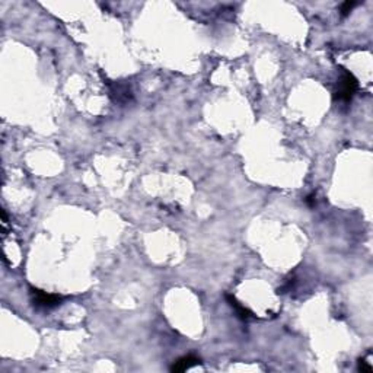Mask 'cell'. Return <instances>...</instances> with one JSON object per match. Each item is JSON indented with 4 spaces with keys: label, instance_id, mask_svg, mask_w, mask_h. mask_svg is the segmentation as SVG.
Returning a JSON list of instances; mask_svg holds the SVG:
<instances>
[{
    "label": "cell",
    "instance_id": "5b68a950",
    "mask_svg": "<svg viewBox=\"0 0 373 373\" xmlns=\"http://www.w3.org/2000/svg\"><path fill=\"white\" fill-rule=\"evenodd\" d=\"M225 297H226V301L229 302V305H231L232 308L235 309L236 315L239 316L240 320L248 321V320H251V318H254L252 312L249 311V309H247V308H245L244 305H240V303L236 301V297H233L232 294H225Z\"/></svg>",
    "mask_w": 373,
    "mask_h": 373
},
{
    "label": "cell",
    "instance_id": "3957f363",
    "mask_svg": "<svg viewBox=\"0 0 373 373\" xmlns=\"http://www.w3.org/2000/svg\"><path fill=\"white\" fill-rule=\"evenodd\" d=\"M108 88H109V97L116 104L127 105L128 102L133 101V94L125 83H120V82L108 83Z\"/></svg>",
    "mask_w": 373,
    "mask_h": 373
},
{
    "label": "cell",
    "instance_id": "ba28073f",
    "mask_svg": "<svg viewBox=\"0 0 373 373\" xmlns=\"http://www.w3.org/2000/svg\"><path fill=\"white\" fill-rule=\"evenodd\" d=\"M316 197H315V194L312 193V194H309V196L306 197L305 198V203H306V206H309V207H313L315 206V203H316V200H315Z\"/></svg>",
    "mask_w": 373,
    "mask_h": 373
},
{
    "label": "cell",
    "instance_id": "8992f818",
    "mask_svg": "<svg viewBox=\"0 0 373 373\" xmlns=\"http://www.w3.org/2000/svg\"><path fill=\"white\" fill-rule=\"evenodd\" d=\"M357 5H359V3L355 2V0H350V2H344V3H341V6H340V15H341L343 18H346V16L350 15V12L355 9Z\"/></svg>",
    "mask_w": 373,
    "mask_h": 373
},
{
    "label": "cell",
    "instance_id": "6da1fadb",
    "mask_svg": "<svg viewBox=\"0 0 373 373\" xmlns=\"http://www.w3.org/2000/svg\"><path fill=\"white\" fill-rule=\"evenodd\" d=\"M341 70H343L341 78L338 80L334 98L335 101H341V102H350L359 89V82L350 71H347L346 69H341Z\"/></svg>",
    "mask_w": 373,
    "mask_h": 373
},
{
    "label": "cell",
    "instance_id": "277c9868",
    "mask_svg": "<svg viewBox=\"0 0 373 373\" xmlns=\"http://www.w3.org/2000/svg\"><path fill=\"white\" fill-rule=\"evenodd\" d=\"M201 363V360L194 355H188V356H184V357H181V359H178L174 362V364L171 366V372L174 373H179V372H185L186 369H190V367H193V366H196V364H200Z\"/></svg>",
    "mask_w": 373,
    "mask_h": 373
},
{
    "label": "cell",
    "instance_id": "7a4b0ae2",
    "mask_svg": "<svg viewBox=\"0 0 373 373\" xmlns=\"http://www.w3.org/2000/svg\"><path fill=\"white\" fill-rule=\"evenodd\" d=\"M29 293H31V302L38 309H53V308H57V306L62 305L63 299H64L60 294L47 293L44 290L34 289V287L29 289Z\"/></svg>",
    "mask_w": 373,
    "mask_h": 373
},
{
    "label": "cell",
    "instance_id": "52a82bcc",
    "mask_svg": "<svg viewBox=\"0 0 373 373\" xmlns=\"http://www.w3.org/2000/svg\"><path fill=\"white\" fill-rule=\"evenodd\" d=\"M357 370L362 373H370L372 372V366L367 364V362L364 359H360L359 363H357Z\"/></svg>",
    "mask_w": 373,
    "mask_h": 373
}]
</instances>
